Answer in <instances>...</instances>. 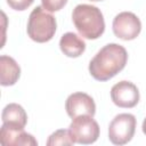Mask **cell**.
<instances>
[{
    "label": "cell",
    "mask_w": 146,
    "mask_h": 146,
    "mask_svg": "<svg viewBox=\"0 0 146 146\" xmlns=\"http://www.w3.org/2000/svg\"><path fill=\"white\" fill-rule=\"evenodd\" d=\"M0 143L3 146L15 145V146H36V139L31 135L24 131L22 128L13 127L6 123H2L0 129Z\"/></svg>",
    "instance_id": "9"
},
{
    "label": "cell",
    "mask_w": 146,
    "mask_h": 146,
    "mask_svg": "<svg viewBox=\"0 0 146 146\" xmlns=\"http://www.w3.org/2000/svg\"><path fill=\"white\" fill-rule=\"evenodd\" d=\"M136 117L130 113L117 114L108 125V139L114 145L128 144L136 131Z\"/></svg>",
    "instance_id": "5"
},
{
    "label": "cell",
    "mask_w": 146,
    "mask_h": 146,
    "mask_svg": "<svg viewBox=\"0 0 146 146\" xmlns=\"http://www.w3.org/2000/svg\"><path fill=\"white\" fill-rule=\"evenodd\" d=\"M41 3L47 11L54 13L64 8V6L67 3V0H41Z\"/></svg>",
    "instance_id": "14"
},
{
    "label": "cell",
    "mask_w": 146,
    "mask_h": 146,
    "mask_svg": "<svg viewBox=\"0 0 146 146\" xmlns=\"http://www.w3.org/2000/svg\"><path fill=\"white\" fill-rule=\"evenodd\" d=\"M33 1L34 0H7V3L11 9L22 11L27 9L33 3Z\"/></svg>",
    "instance_id": "15"
},
{
    "label": "cell",
    "mask_w": 146,
    "mask_h": 146,
    "mask_svg": "<svg viewBox=\"0 0 146 146\" xmlns=\"http://www.w3.org/2000/svg\"><path fill=\"white\" fill-rule=\"evenodd\" d=\"M113 33L124 41L136 39L141 31L140 19L131 11H122L117 14L112 24Z\"/></svg>",
    "instance_id": "6"
},
{
    "label": "cell",
    "mask_w": 146,
    "mask_h": 146,
    "mask_svg": "<svg viewBox=\"0 0 146 146\" xmlns=\"http://www.w3.org/2000/svg\"><path fill=\"white\" fill-rule=\"evenodd\" d=\"M90 115H80L72 119L68 127L72 139L75 144H94L99 137V125Z\"/></svg>",
    "instance_id": "4"
},
{
    "label": "cell",
    "mask_w": 146,
    "mask_h": 146,
    "mask_svg": "<svg viewBox=\"0 0 146 146\" xmlns=\"http://www.w3.org/2000/svg\"><path fill=\"white\" fill-rule=\"evenodd\" d=\"M141 129H143V132H144V133L146 135V117H145V120H144V122H143Z\"/></svg>",
    "instance_id": "16"
},
{
    "label": "cell",
    "mask_w": 146,
    "mask_h": 146,
    "mask_svg": "<svg viewBox=\"0 0 146 146\" xmlns=\"http://www.w3.org/2000/svg\"><path fill=\"white\" fill-rule=\"evenodd\" d=\"M90 1H103V0H90Z\"/></svg>",
    "instance_id": "17"
},
{
    "label": "cell",
    "mask_w": 146,
    "mask_h": 146,
    "mask_svg": "<svg viewBox=\"0 0 146 146\" xmlns=\"http://www.w3.org/2000/svg\"><path fill=\"white\" fill-rule=\"evenodd\" d=\"M21 76V67L17 62L7 55L0 56V83L3 87L14 86Z\"/></svg>",
    "instance_id": "10"
},
{
    "label": "cell",
    "mask_w": 146,
    "mask_h": 146,
    "mask_svg": "<svg viewBox=\"0 0 146 146\" xmlns=\"http://www.w3.org/2000/svg\"><path fill=\"white\" fill-rule=\"evenodd\" d=\"M72 21L80 35L89 40L98 39L105 31L104 16L92 5H78L72 11Z\"/></svg>",
    "instance_id": "2"
},
{
    "label": "cell",
    "mask_w": 146,
    "mask_h": 146,
    "mask_svg": "<svg viewBox=\"0 0 146 146\" xmlns=\"http://www.w3.org/2000/svg\"><path fill=\"white\" fill-rule=\"evenodd\" d=\"M65 110L70 117L80 115L94 116L96 113V104L91 96L86 92H73L65 102Z\"/></svg>",
    "instance_id": "8"
},
{
    "label": "cell",
    "mask_w": 146,
    "mask_h": 146,
    "mask_svg": "<svg viewBox=\"0 0 146 146\" xmlns=\"http://www.w3.org/2000/svg\"><path fill=\"white\" fill-rule=\"evenodd\" d=\"M112 102L122 108H132L139 102V90L130 81H120L111 89Z\"/></svg>",
    "instance_id": "7"
},
{
    "label": "cell",
    "mask_w": 146,
    "mask_h": 146,
    "mask_svg": "<svg viewBox=\"0 0 146 146\" xmlns=\"http://www.w3.org/2000/svg\"><path fill=\"white\" fill-rule=\"evenodd\" d=\"M47 146H57V145H73L75 144L72 139V136L70 133V130L59 129L52 132L47 140Z\"/></svg>",
    "instance_id": "13"
},
{
    "label": "cell",
    "mask_w": 146,
    "mask_h": 146,
    "mask_svg": "<svg viewBox=\"0 0 146 146\" xmlns=\"http://www.w3.org/2000/svg\"><path fill=\"white\" fill-rule=\"evenodd\" d=\"M56 18L49 14L43 7H35L30 14L27 22V34L29 36L39 43L50 41L56 33Z\"/></svg>",
    "instance_id": "3"
},
{
    "label": "cell",
    "mask_w": 146,
    "mask_h": 146,
    "mask_svg": "<svg viewBox=\"0 0 146 146\" xmlns=\"http://www.w3.org/2000/svg\"><path fill=\"white\" fill-rule=\"evenodd\" d=\"M128 62V52L117 43L104 46L90 60L89 73L97 81H107L121 72Z\"/></svg>",
    "instance_id": "1"
},
{
    "label": "cell",
    "mask_w": 146,
    "mask_h": 146,
    "mask_svg": "<svg viewBox=\"0 0 146 146\" xmlns=\"http://www.w3.org/2000/svg\"><path fill=\"white\" fill-rule=\"evenodd\" d=\"M2 123L24 129L27 123V114L25 110L16 103H10L5 106L2 111Z\"/></svg>",
    "instance_id": "12"
},
{
    "label": "cell",
    "mask_w": 146,
    "mask_h": 146,
    "mask_svg": "<svg viewBox=\"0 0 146 146\" xmlns=\"http://www.w3.org/2000/svg\"><path fill=\"white\" fill-rule=\"evenodd\" d=\"M59 48L65 56L76 58L84 52L86 42L78 34L73 32H66L59 40Z\"/></svg>",
    "instance_id": "11"
}]
</instances>
